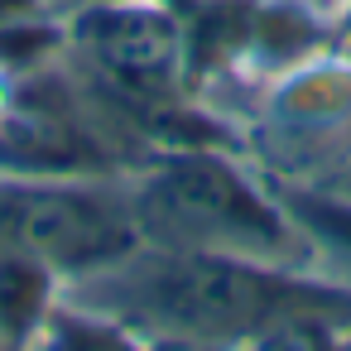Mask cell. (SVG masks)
<instances>
[{
	"mask_svg": "<svg viewBox=\"0 0 351 351\" xmlns=\"http://www.w3.org/2000/svg\"><path fill=\"white\" fill-rule=\"evenodd\" d=\"M63 293L130 322L145 337H193L217 346H245L284 317H322L351 327V279L332 269L149 241L106 269L63 284Z\"/></svg>",
	"mask_w": 351,
	"mask_h": 351,
	"instance_id": "obj_1",
	"label": "cell"
},
{
	"mask_svg": "<svg viewBox=\"0 0 351 351\" xmlns=\"http://www.w3.org/2000/svg\"><path fill=\"white\" fill-rule=\"evenodd\" d=\"M125 188L140 241L149 245L327 269L274 178L250 154H236V145H149L125 169Z\"/></svg>",
	"mask_w": 351,
	"mask_h": 351,
	"instance_id": "obj_2",
	"label": "cell"
},
{
	"mask_svg": "<svg viewBox=\"0 0 351 351\" xmlns=\"http://www.w3.org/2000/svg\"><path fill=\"white\" fill-rule=\"evenodd\" d=\"M135 245L125 173H0V250L34 255L73 284Z\"/></svg>",
	"mask_w": 351,
	"mask_h": 351,
	"instance_id": "obj_3",
	"label": "cell"
},
{
	"mask_svg": "<svg viewBox=\"0 0 351 351\" xmlns=\"http://www.w3.org/2000/svg\"><path fill=\"white\" fill-rule=\"evenodd\" d=\"M250 159L284 183H332L351 173V58L337 49L308 53L255 82Z\"/></svg>",
	"mask_w": 351,
	"mask_h": 351,
	"instance_id": "obj_4",
	"label": "cell"
},
{
	"mask_svg": "<svg viewBox=\"0 0 351 351\" xmlns=\"http://www.w3.org/2000/svg\"><path fill=\"white\" fill-rule=\"evenodd\" d=\"M63 34L82 77L125 106L164 111L188 82V25L173 0H82Z\"/></svg>",
	"mask_w": 351,
	"mask_h": 351,
	"instance_id": "obj_5",
	"label": "cell"
},
{
	"mask_svg": "<svg viewBox=\"0 0 351 351\" xmlns=\"http://www.w3.org/2000/svg\"><path fill=\"white\" fill-rule=\"evenodd\" d=\"M63 298V279L20 250H0V346L29 351L34 332L44 327L49 308Z\"/></svg>",
	"mask_w": 351,
	"mask_h": 351,
	"instance_id": "obj_6",
	"label": "cell"
},
{
	"mask_svg": "<svg viewBox=\"0 0 351 351\" xmlns=\"http://www.w3.org/2000/svg\"><path fill=\"white\" fill-rule=\"evenodd\" d=\"M289 217L303 226V236L313 241L317 260L351 279V188H332V183H284L274 178Z\"/></svg>",
	"mask_w": 351,
	"mask_h": 351,
	"instance_id": "obj_7",
	"label": "cell"
},
{
	"mask_svg": "<svg viewBox=\"0 0 351 351\" xmlns=\"http://www.w3.org/2000/svg\"><path fill=\"white\" fill-rule=\"evenodd\" d=\"M29 351H149V337L135 332L130 322L63 293L49 308L44 327L34 332Z\"/></svg>",
	"mask_w": 351,
	"mask_h": 351,
	"instance_id": "obj_8",
	"label": "cell"
},
{
	"mask_svg": "<svg viewBox=\"0 0 351 351\" xmlns=\"http://www.w3.org/2000/svg\"><path fill=\"white\" fill-rule=\"evenodd\" d=\"M337 332L341 327L322 317H284L260 337H250L241 351H337Z\"/></svg>",
	"mask_w": 351,
	"mask_h": 351,
	"instance_id": "obj_9",
	"label": "cell"
},
{
	"mask_svg": "<svg viewBox=\"0 0 351 351\" xmlns=\"http://www.w3.org/2000/svg\"><path fill=\"white\" fill-rule=\"evenodd\" d=\"M149 351H241V346H217V341H193V337H149Z\"/></svg>",
	"mask_w": 351,
	"mask_h": 351,
	"instance_id": "obj_10",
	"label": "cell"
},
{
	"mask_svg": "<svg viewBox=\"0 0 351 351\" xmlns=\"http://www.w3.org/2000/svg\"><path fill=\"white\" fill-rule=\"evenodd\" d=\"M15 87H20V77H15L5 63H0V121H5V116H10V106H15Z\"/></svg>",
	"mask_w": 351,
	"mask_h": 351,
	"instance_id": "obj_11",
	"label": "cell"
},
{
	"mask_svg": "<svg viewBox=\"0 0 351 351\" xmlns=\"http://www.w3.org/2000/svg\"><path fill=\"white\" fill-rule=\"evenodd\" d=\"M337 351H351V327H341V332H337Z\"/></svg>",
	"mask_w": 351,
	"mask_h": 351,
	"instance_id": "obj_12",
	"label": "cell"
},
{
	"mask_svg": "<svg viewBox=\"0 0 351 351\" xmlns=\"http://www.w3.org/2000/svg\"><path fill=\"white\" fill-rule=\"evenodd\" d=\"M0 351H5V346H0Z\"/></svg>",
	"mask_w": 351,
	"mask_h": 351,
	"instance_id": "obj_13",
	"label": "cell"
}]
</instances>
